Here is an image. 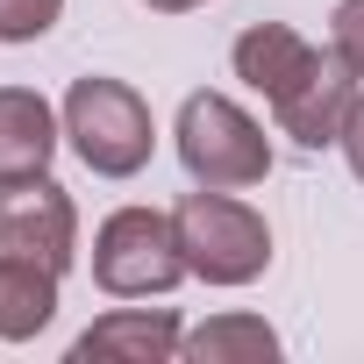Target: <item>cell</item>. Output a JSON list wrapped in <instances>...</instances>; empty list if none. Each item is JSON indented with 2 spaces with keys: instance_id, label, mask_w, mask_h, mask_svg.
Wrapping results in <instances>:
<instances>
[{
  "instance_id": "1",
  "label": "cell",
  "mask_w": 364,
  "mask_h": 364,
  "mask_svg": "<svg viewBox=\"0 0 364 364\" xmlns=\"http://www.w3.org/2000/svg\"><path fill=\"white\" fill-rule=\"evenodd\" d=\"M178 222V250H186V272L208 279V286H250L264 264H272V229L257 208L229 200L222 186H200L171 208Z\"/></svg>"
},
{
  "instance_id": "2",
  "label": "cell",
  "mask_w": 364,
  "mask_h": 364,
  "mask_svg": "<svg viewBox=\"0 0 364 364\" xmlns=\"http://www.w3.org/2000/svg\"><path fill=\"white\" fill-rule=\"evenodd\" d=\"M65 136L86 157V171H100V178H136L150 164V143H157L143 93L122 86V79H72V93H65Z\"/></svg>"
},
{
  "instance_id": "3",
  "label": "cell",
  "mask_w": 364,
  "mask_h": 364,
  "mask_svg": "<svg viewBox=\"0 0 364 364\" xmlns=\"http://www.w3.org/2000/svg\"><path fill=\"white\" fill-rule=\"evenodd\" d=\"M93 279L114 300H150L186 279V250H178V222L157 208H114L93 236Z\"/></svg>"
},
{
  "instance_id": "4",
  "label": "cell",
  "mask_w": 364,
  "mask_h": 364,
  "mask_svg": "<svg viewBox=\"0 0 364 364\" xmlns=\"http://www.w3.org/2000/svg\"><path fill=\"white\" fill-rule=\"evenodd\" d=\"M178 157H186L193 186H257V178L272 171V143L264 129L229 100V93H193L186 107H178Z\"/></svg>"
},
{
  "instance_id": "5",
  "label": "cell",
  "mask_w": 364,
  "mask_h": 364,
  "mask_svg": "<svg viewBox=\"0 0 364 364\" xmlns=\"http://www.w3.org/2000/svg\"><path fill=\"white\" fill-rule=\"evenodd\" d=\"M72 250H79V208L65 186H50V178L0 186V257H22L65 279Z\"/></svg>"
},
{
  "instance_id": "6",
  "label": "cell",
  "mask_w": 364,
  "mask_h": 364,
  "mask_svg": "<svg viewBox=\"0 0 364 364\" xmlns=\"http://www.w3.org/2000/svg\"><path fill=\"white\" fill-rule=\"evenodd\" d=\"M178 343H186V328L164 307H114L72 343V364H164L178 357Z\"/></svg>"
},
{
  "instance_id": "7",
  "label": "cell",
  "mask_w": 364,
  "mask_h": 364,
  "mask_svg": "<svg viewBox=\"0 0 364 364\" xmlns=\"http://www.w3.org/2000/svg\"><path fill=\"white\" fill-rule=\"evenodd\" d=\"M357 72L328 50L314 72H307V86L293 93V100H279V129L293 136V143H307V150H321V143H343V129H350V114H357Z\"/></svg>"
},
{
  "instance_id": "8",
  "label": "cell",
  "mask_w": 364,
  "mask_h": 364,
  "mask_svg": "<svg viewBox=\"0 0 364 364\" xmlns=\"http://www.w3.org/2000/svg\"><path fill=\"white\" fill-rule=\"evenodd\" d=\"M314 65H321V50H314L300 29H286V22H257V29L236 36V79H243L250 93H264L272 107L293 100Z\"/></svg>"
},
{
  "instance_id": "9",
  "label": "cell",
  "mask_w": 364,
  "mask_h": 364,
  "mask_svg": "<svg viewBox=\"0 0 364 364\" xmlns=\"http://www.w3.org/2000/svg\"><path fill=\"white\" fill-rule=\"evenodd\" d=\"M58 157V114L29 86H0V186H29L50 178Z\"/></svg>"
},
{
  "instance_id": "10",
  "label": "cell",
  "mask_w": 364,
  "mask_h": 364,
  "mask_svg": "<svg viewBox=\"0 0 364 364\" xmlns=\"http://www.w3.org/2000/svg\"><path fill=\"white\" fill-rule=\"evenodd\" d=\"M50 314H58V272L22 264V257H0V336L29 343V336L50 328Z\"/></svg>"
},
{
  "instance_id": "11",
  "label": "cell",
  "mask_w": 364,
  "mask_h": 364,
  "mask_svg": "<svg viewBox=\"0 0 364 364\" xmlns=\"http://www.w3.org/2000/svg\"><path fill=\"white\" fill-rule=\"evenodd\" d=\"M178 350L193 364H264V357H279V336L257 314H222V321H200Z\"/></svg>"
},
{
  "instance_id": "12",
  "label": "cell",
  "mask_w": 364,
  "mask_h": 364,
  "mask_svg": "<svg viewBox=\"0 0 364 364\" xmlns=\"http://www.w3.org/2000/svg\"><path fill=\"white\" fill-rule=\"evenodd\" d=\"M65 15V0H0V43H36Z\"/></svg>"
},
{
  "instance_id": "13",
  "label": "cell",
  "mask_w": 364,
  "mask_h": 364,
  "mask_svg": "<svg viewBox=\"0 0 364 364\" xmlns=\"http://www.w3.org/2000/svg\"><path fill=\"white\" fill-rule=\"evenodd\" d=\"M328 29H336V43H328V50L364 79V0H336V22H328Z\"/></svg>"
},
{
  "instance_id": "14",
  "label": "cell",
  "mask_w": 364,
  "mask_h": 364,
  "mask_svg": "<svg viewBox=\"0 0 364 364\" xmlns=\"http://www.w3.org/2000/svg\"><path fill=\"white\" fill-rule=\"evenodd\" d=\"M343 157H350V171L364 178V100H357V114H350V129H343Z\"/></svg>"
},
{
  "instance_id": "15",
  "label": "cell",
  "mask_w": 364,
  "mask_h": 364,
  "mask_svg": "<svg viewBox=\"0 0 364 364\" xmlns=\"http://www.w3.org/2000/svg\"><path fill=\"white\" fill-rule=\"evenodd\" d=\"M143 8H157V15H186V8H208V0H143Z\"/></svg>"
}]
</instances>
